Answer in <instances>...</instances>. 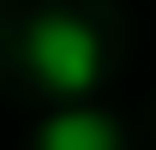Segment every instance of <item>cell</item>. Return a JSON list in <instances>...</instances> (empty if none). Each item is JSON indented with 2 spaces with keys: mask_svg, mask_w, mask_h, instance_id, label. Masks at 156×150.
<instances>
[{
  "mask_svg": "<svg viewBox=\"0 0 156 150\" xmlns=\"http://www.w3.org/2000/svg\"><path fill=\"white\" fill-rule=\"evenodd\" d=\"M24 66L36 72L42 90L54 96H84L102 72V48L90 36V24L72 12H36L24 30Z\"/></svg>",
  "mask_w": 156,
  "mask_h": 150,
  "instance_id": "obj_1",
  "label": "cell"
},
{
  "mask_svg": "<svg viewBox=\"0 0 156 150\" xmlns=\"http://www.w3.org/2000/svg\"><path fill=\"white\" fill-rule=\"evenodd\" d=\"M36 150H120V126L96 108H60L36 126Z\"/></svg>",
  "mask_w": 156,
  "mask_h": 150,
  "instance_id": "obj_2",
  "label": "cell"
}]
</instances>
